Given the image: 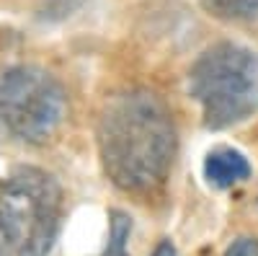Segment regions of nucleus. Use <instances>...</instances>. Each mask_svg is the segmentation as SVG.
Wrapping results in <instances>:
<instances>
[{
	"label": "nucleus",
	"instance_id": "nucleus-1",
	"mask_svg": "<svg viewBox=\"0 0 258 256\" xmlns=\"http://www.w3.org/2000/svg\"><path fill=\"white\" fill-rule=\"evenodd\" d=\"M96 142L103 174L124 194L153 199L168 184L178 132L168 104L150 88H121L106 96Z\"/></svg>",
	"mask_w": 258,
	"mask_h": 256
},
{
	"label": "nucleus",
	"instance_id": "nucleus-2",
	"mask_svg": "<svg viewBox=\"0 0 258 256\" xmlns=\"http://www.w3.org/2000/svg\"><path fill=\"white\" fill-rule=\"evenodd\" d=\"M62 228V186L36 166L0 174V256H47Z\"/></svg>",
	"mask_w": 258,
	"mask_h": 256
},
{
	"label": "nucleus",
	"instance_id": "nucleus-3",
	"mask_svg": "<svg viewBox=\"0 0 258 256\" xmlns=\"http://www.w3.org/2000/svg\"><path fill=\"white\" fill-rule=\"evenodd\" d=\"M188 93L207 130H227L258 112V55L235 41L204 49L188 70Z\"/></svg>",
	"mask_w": 258,
	"mask_h": 256
},
{
	"label": "nucleus",
	"instance_id": "nucleus-4",
	"mask_svg": "<svg viewBox=\"0 0 258 256\" xmlns=\"http://www.w3.org/2000/svg\"><path fill=\"white\" fill-rule=\"evenodd\" d=\"M68 91L39 65L0 68V135L26 145H47L68 119Z\"/></svg>",
	"mask_w": 258,
	"mask_h": 256
},
{
	"label": "nucleus",
	"instance_id": "nucleus-5",
	"mask_svg": "<svg viewBox=\"0 0 258 256\" xmlns=\"http://www.w3.org/2000/svg\"><path fill=\"white\" fill-rule=\"evenodd\" d=\"M250 176L248 158L235 147H214L204 158V179L214 189H230Z\"/></svg>",
	"mask_w": 258,
	"mask_h": 256
},
{
	"label": "nucleus",
	"instance_id": "nucleus-6",
	"mask_svg": "<svg viewBox=\"0 0 258 256\" xmlns=\"http://www.w3.org/2000/svg\"><path fill=\"white\" fill-rule=\"evenodd\" d=\"M202 8L220 21H253L258 18V0H199Z\"/></svg>",
	"mask_w": 258,
	"mask_h": 256
},
{
	"label": "nucleus",
	"instance_id": "nucleus-7",
	"mask_svg": "<svg viewBox=\"0 0 258 256\" xmlns=\"http://www.w3.org/2000/svg\"><path fill=\"white\" fill-rule=\"evenodd\" d=\"M129 233H132V220H129V215L121 210H111L109 212V241H106V246L98 256H129L126 253Z\"/></svg>",
	"mask_w": 258,
	"mask_h": 256
},
{
	"label": "nucleus",
	"instance_id": "nucleus-8",
	"mask_svg": "<svg viewBox=\"0 0 258 256\" xmlns=\"http://www.w3.org/2000/svg\"><path fill=\"white\" fill-rule=\"evenodd\" d=\"M85 0H34V18L39 24H62V21L73 18Z\"/></svg>",
	"mask_w": 258,
	"mask_h": 256
},
{
	"label": "nucleus",
	"instance_id": "nucleus-9",
	"mask_svg": "<svg viewBox=\"0 0 258 256\" xmlns=\"http://www.w3.org/2000/svg\"><path fill=\"white\" fill-rule=\"evenodd\" d=\"M225 256H258V241L255 238H238L227 246Z\"/></svg>",
	"mask_w": 258,
	"mask_h": 256
},
{
	"label": "nucleus",
	"instance_id": "nucleus-10",
	"mask_svg": "<svg viewBox=\"0 0 258 256\" xmlns=\"http://www.w3.org/2000/svg\"><path fill=\"white\" fill-rule=\"evenodd\" d=\"M153 256H178V253H176V246H173V243H170L168 238H163V241L153 248Z\"/></svg>",
	"mask_w": 258,
	"mask_h": 256
}]
</instances>
